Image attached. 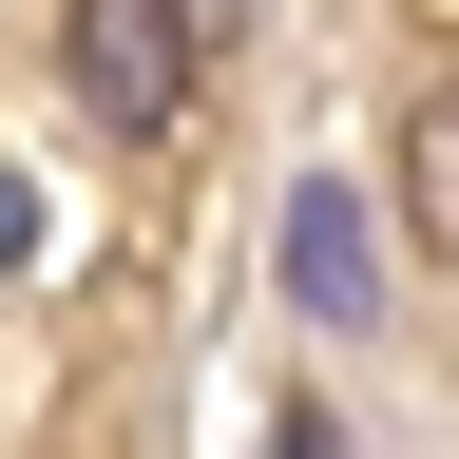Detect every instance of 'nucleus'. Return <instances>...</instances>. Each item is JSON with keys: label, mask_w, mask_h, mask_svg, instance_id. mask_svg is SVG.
Listing matches in <instances>:
<instances>
[{"label": "nucleus", "mask_w": 459, "mask_h": 459, "mask_svg": "<svg viewBox=\"0 0 459 459\" xmlns=\"http://www.w3.org/2000/svg\"><path fill=\"white\" fill-rule=\"evenodd\" d=\"M57 77H77V115L96 134H172L192 115V77H211V0H57Z\"/></svg>", "instance_id": "f257e3e1"}, {"label": "nucleus", "mask_w": 459, "mask_h": 459, "mask_svg": "<svg viewBox=\"0 0 459 459\" xmlns=\"http://www.w3.org/2000/svg\"><path fill=\"white\" fill-rule=\"evenodd\" d=\"M402 230L459 249V77H421V115H402Z\"/></svg>", "instance_id": "f03ea898"}, {"label": "nucleus", "mask_w": 459, "mask_h": 459, "mask_svg": "<svg viewBox=\"0 0 459 459\" xmlns=\"http://www.w3.org/2000/svg\"><path fill=\"white\" fill-rule=\"evenodd\" d=\"M287 287H307L325 325L364 307V249H344V192H307V211H287Z\"/></svg>", "instance_id": "7ed1b4c3"}, {"label": "nucleus", "mask_w": 459, "mask_h": 459, "mask_svg": "<svg viewBox=\"0 0 459 459\" xmlns=\"http://www.w3.org/2000/svg\"><path fill=\"white\" fill-rule=\"evenodd\" d=\"M287 459H325V440H287Z\"/></svg>", "instance_id": "20e7f679"}]
</instances>
